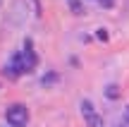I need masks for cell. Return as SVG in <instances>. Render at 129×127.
Segmentation results:
<instances>
[{
  "mask_svg": "<svg viewBox=\"0 0 129 127\" xmlns=\"http://www.w3.org/2000/svg\"><path fill=\"white\" fill-rule=\"evenodd\" d=\"M5 74H10L14 79V77H19V74H24V65H22V53H17V55L12 58V60L5 65Z\"/></svg>",
  "mask_w": 129,
  "mask_h": 127,
  "instance_id": "3",
  "label": "cell"
},
{
  "mask_svg": "<svg viewBox=\"0 0 129 127\" xmlns=\"http://www.w3.org/2000/svg\"><path fill=\"white\" fill-rule=\"evenodd\" d=\"M81 115H84L86 127H103V118L98 115V110L93 108L91 101H81Z\"/></svg>",
  "mask_w": 129,
  "mask_h": 127,
  "instance_id": "2",
  "label": "cell"
},
{
  "mask_svg": "<svg viewBox=\"0 0 129 127\" xmlns=\"http://www.w3.org/2000/svg\"><path fill=\"white\" fill-rule=\"evenodd\" d=\"M36 62H38V58H36V53H34V50H24V53H22L24 74H26V72H34V70H36Z\"/></svg>",
  "mask_w": 129,
  "mask_h": 127,
  "instance_id": "4",
  "label": "cell"
},
{
  "mask_svg": "<svg viewBox=\"0 0 129 127\" xmlns=\"http://www.w3.org/2000/svg\"><path fill=\"white\" fill-rule=\"evenodd\" d=\"M105 94H108V98H120V86H117V84H110L105 89Z\"/></svg>",
  "mask_w": 129,
  "mask_h": 127,
  "instance_id": "5",
  "label": "cell"
},
{
  "mask_svg": "<svg viewBox=\"0 0 129 127\" xmlns=\"http://www.w3.org/2000/svg\"><path fill=\"white\" fill-rule=\"evenodd\" d=\"M98 38H101V41H105V38H108V34H105V29H98Z\"/></svg>",
  "mask_w": 129,
  "mask_h": 127,
  "instance_id": "7",
  "label": "cell"
},
{
  "mask_svg": "<svg viewBox=\"0 0 129 127\" xmlns=\"http://www.w3.org/2000/svg\"><path fill=\"white\" fill-rule=\"evenodd\" d=\"M5 118H7V122L12 125V127H26V122H29V110H26V106L14 103V106H10V108L5 110Z\"/></svg>",
  "mask_w": 129,
  "mask_h": 127,
  "instance_id": "1",
  "label": "cell"
},
{
  "mask_svg": "<svg viewBox=\"0 0 129 127\" xmlns=\"http://www.w3.org/2000/svg\"><path fill=\"white\" fill-rule=\"evenodd\" d=\"M69 7H72L74 14H84V7H81V3H79V0H69Z\"/></svg>",
  "mask_w": 129,
  "mask_h": 127,
  "instance_id": "6",
  "label": "cell"
},
{
  "mask_svg": "<svg viewBox=\"0 0 129 127\" xmlns=\"http://www.w3.org/2000/svg\"><path fill=\"white\" fill-rule=\"evenodd\" d=\"M101 5H105V7H112V0H98Z\"/></svg>",
  "mask_w": 129,
  "mask_h": 127,
  "instance_id": "8",
  "label": "cell"
},
{
  "mask_svg": "<svg viewBox=\"0 0 129 127\" xmlns=\"http://www.w3.org/2000/svg\"><path fill=\"white\" fill-rule=\"evenodd\" d=\"M0 5H3V0H0Z\"/></svg>",
  "mask_w": 129,
  "mask_h": 127,
  "instance_id": "10",
  "label": "cell"
},
{
  "mask_svg": "<svg viewBox=\"0 0 129 127\" xmlns=\"http://www.w3.org/2000/svg\"><path fill=\"white\" fill-rule=\"evenodd\" d=\"M127 118H129V108H127Z\"/></svg>",
  "mask_w": 129,
  "mask_h": 127,
  "instance_id": "9",
  "label": "cell"
}]
</instances>
